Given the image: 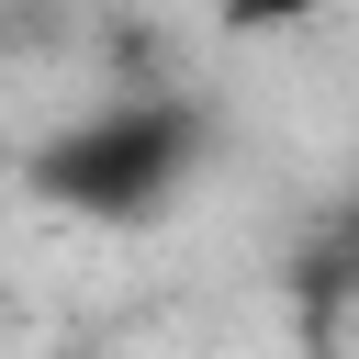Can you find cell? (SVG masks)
<instances>
[{
  "label": "cell",
  "instance_id": "1",
  "mask_svg": "<svg viewBox=\"0 0 359 359\" xmlns=\"http://www.w3.org/2000/svg\"><path fill=\"white\" fill-rule=\"evenodd\" d=\"M191 168V112L180 101H123V112H90L79 135L45 146V191L79 202V213H157Z\"/></svg>",
  "mask_w": 359,
  "mask_h": 359
},
{
  "label": "cell",
  "instance_id": "2",
  "mask_svg": "<svg viewBox=\"0 0 359 359\" xmlns=\"http://www.w3.org/2000/svg\"><path fill=\"white\" fill-rule=\"evenodd\" d=\"M303 11H325V0H224L236 34H269V22H303Z\"/></svg>",
  "mask_w": 359,
  "mask_h": 359
}]
</instances>
